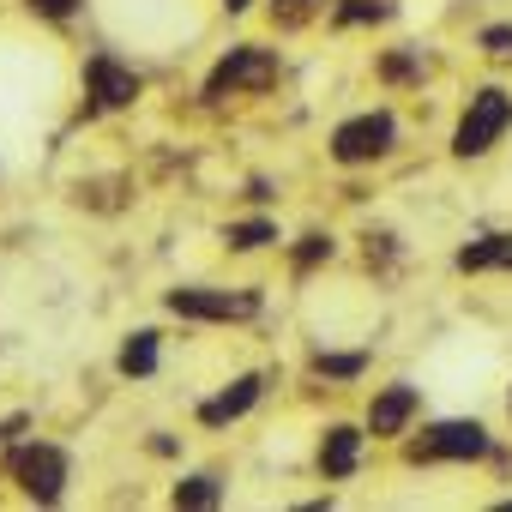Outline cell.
Masks as SVG:
<instances>
[{
	"instance_id": "obj_20",
	"label": "cell",
	"mask_w": 512,
	"mask_h": 512,
	"mask_svg": "<svg viewBox=\"0 0 512 512\" xmlns=\"http://www.w3.org/2000/svg\"><path fill=\"white\" fill-rule=\"evenodd\" d=\"M25 7H31V13H43V19H73L79 0H25Z\"/></svg>"
},
{
	"instance_id": "obj_3",
	"label": "cell",
	"mask_w": 512,
	"mask_h": 512,
	"mask_svg": "<svg viewBox=\"0 0 512 512\" xmlns=\"http://www.w3.org/2000/svg\"><path fill=\"white\" fill-rule=\"evenodd\" d=\"M512 127V97L500 91V85H488V91H476L470 97V109H464V121H458V133H452V151L458 157H482V151H494V139Z\"/></svg>"
},
{
	"instance_id": "obj_17",
	"label": "cell",
	"mask_w": 512,
	"mask_h": 512,
	"mask_svg": "<svg viewBox=\"0 0 512 512\" xmlns=\"http://www.w3.org/2000/svg\"><path fill=\"white\" fill-rule=\"evenodd\" d=\"M380 19H386L380 0H344L338 7V25H380Z\"/></svg>"
},
{
	"instance_id": "obj_6",
	"label": "cell",
	"mask_w": 512,
	"mask_h": 512,
	"mask_svg": "<svg viewBox=\"0 0 512 512\" xmlns=\"http://www.w3.org/2000/svg\"><path fill=\"white\" fill-rule=\"evenodd\" d=\"M392 115L386 109H374V115H356V121H344L338 133H332V157L338 163H374V157H386L392 151Z\"/></svg>"
},
{
	"instance_id": "obj_14",
	"label": "cell",
	"mask_w": 512,
	"mask_h": 512,
	"mask_svg": "<svg viewBox=\"0 0 512 512\" xmlns=\"http://www.w3.org/2000/svg\"><path fill=\"white\" fill-rule=\"evenodd\" d=\"M217 500H223L217 476H187V482H175V506H217Z\"/></svg>"
},
{
	"instance_id": "obj_21",
	"label": "cell",
	"mask_w": 512,
	"mask_h": 512,
	"mask_svg": "<svg viewBox=\"0 0 512 512\" xmlns=\"http://www.w3.org/2000/svg\"><path fill=\"white\" fill-rule=\"evenodd\" d=\"M380 73H386V79H416V61H410V55H386Z\"/></svg>"
},
{
	"instance_id": "obj_4",
	"label": "cell",
	"mask_w": 512,
	"mask_h": 512,
	"mask_svg": "<svg viewBox=\"0 0 512 512\" xmlns=\"http://www.w3.org/2000/svg\"><path fill=\"white\" fill-rule=\"evenodd\" d=\"M440 458H458V464L488 458L482 422H434L422 440H410V464H440Z\"/></svg>"
},
{
	"instance_id": "obj_9",
	"label": "cell",
	"mask_w": 512,
	"mask_h": 512,
	"mask_svg": "<svg viewBox=\"0 0 512 512\" xmlns=\"http://www.w3.org/2000/svg\"><path fill=\"white\" fill-rule=\"evenodd\" d=\"M410 416H416V386H386V392L368 404V428H374L380 440L404 434V428H410Z\"/></svg>"
},
{
	"instance_id": "obj_19",
	"label": "cell",
	"mask_w": 512,
	"mask_h": 512,
	"mask_svg": "<svg viewBox=\"0 0 512 512\" xmlns=\"http://www.w3.org/2000/svg\"><path fill=\"white\" fill-rule=\"evenodd\" d=\"M326 253H332V241H326V235H302V247H296V266L308 272V266H320V260H326Z\"/></svg>"
},
{
	"instance_id": "obj_13",
	"label": "cell",
	"mask_w": 512,
	"mask_h": 512,
	"mask_svg": "<svg viewBox=\"0 0 512 512\" xmlns=\"http://www.w3.org/2000/svg\"><path fill=\"white\" fill-rule=\"evenodd\" d=\"M157 368V332H133L121 344V374H151Z\"/></svg>"
},
{
	"instance_id": "obj_2",
	"label": "cell",
	"mask_w": 512,
	"mask_h": 512,
	"mask_svg": "<svg viewBox=\"0 0 512 512\" xmlns=\"http://www.w3.org/2000/svg\"><path fill=\"white\" fill-rule=\"evenodd\" d=\"M7 476H13L31 500L55 506V500H61V488H67V452H61V446H43V440L13 446V452H7Z\"/></svg>"
},
{
	"instance_id": "obj_5",
	"label": "cell",
	"mask_w": 512,
	"mask_h": 512,
	"mask_svg": "<svg viewBox=\"0 0 512 512\" xmlns=\"http://www.w3.org/2000/svg\"><path fill=\"white\" fill-rule=\"evenodd\" d=\"M169 314H181V320H253L260 296L253 290H169Z\"/></svg>"
},
{
	"instance_id": "obj_8",
	"label": "cell",
	"mask_w": 512,
	"mask_h": 512,
	"mask_svg": "<svg viewBox=\"0 0 512 512\" xmlns=\"http://www.w3.org/2000/svg\"><path fill=\"white\" fill-rule=\"evenodd\" d=\"M260 386H266L260 374H241L229 392H217V398H205V404H199V422H205V428H223V422L247 416L253 404H260Z\"/></svg>"
},
{
	"instance_id": "obj_11",
	"label": "cell",
	"mask_w": 512,
	"mask_h": 512,
	"mask_svg": "<svg viewBox=\"0 0 512 512\" xmlns=\"http://www.w3.org/2000/svg\"><path fill=\"white\" fill-rule=\"evenodd\" d=\"M356 458H362V434L356 428H332L326 440H320V470L338 482V476H350L356 470Z\"/></svg>"
},
{
	"instance_id": "obj_1",
	"label": "cell",
	"mask_w": 512,
	"mask_h": 512,
	"mask_svg": "<svg viewBox=\"0 0 512 512\" xmlns=\"http://www.w3.org/2000/svg\"><path fill=\"white\" fill-rule=\"evenodd\" d=\"M266 85H278V55H272V49L241 43V49H229V55L211 67L205 97H211V103H223V97H235V91H266Z\"/></svg>"
},
{
	"instance_id": "obj_22",
	"label": "cell",
	"mask_w": 512,
	"mask_h": 512,
	"mask_svg": "<svg viewBox=\"0 0 512 512\" xmlns=\"http://www.w3.org/2000/svg\"><path fill=\"white\" fill-rule=\"evenodd\" d=\"M223 7H229V13H241V7H247V0H223Z\"/></svg>"
},
{
	"instance_id": "obj_18",
	"label": "cell",
	"mask_w": 512,
	"mask_h": 512,
	"mask_svg": "<svg viewBox=\"0 0 512 512\" xmlns=\"http://www.w3.org/2000/svg\"><path fill=\"white\" fill-rule=\"evenodd\" d=\"M482 49H488V61H512V25H488Z\"/></svg>"
},
{
	"instance_id": "obj_12",
	"label": "cell",
	"mask_w": 512,
	"mask_h": 512,
	"mask_svg": "<svg viewBox=\"0 0 512 512\" xmlns=\"http://www.w3.org/2000/svg\"><path fill=\"white\" fill-rule=\"evenodd\" d=\"M326 13V0H272V25L278 31H302Z\"/></svg>"
},
{
	"instance_id": "obj_15",
	"label": "cell",
	"mask_w": 512,
	"mask_h": 512,
	"mask_svg": "<svg viewBox=\"0 0 512 512\" xmlns=\"http://www.w3.org/2000/svg\"><path fill=\"white\" fill-rule=\"evenodd\" d=\"M266 241H278V223H266V217H247V223H235V229H229V247H241V253L266 247Z\"/></svg>"
},
{
	"instance_id": "obj_7",
	"label": "cell",
	"mask_w": 512,
	"mask_h": 512,
	"mask_svg": "<svg viewBox=\"0 0 512 512\" xmlns=\"http://www.w3.org/2000/svg\"><path fill=\"white\" fill-rule=\"evenodd\" d=\"M85 91H91V103H85L91 115H97V109H127V103L139 97V79H133L115 55H91V61H85Z\"/></svg>"
},
{
	"instance_id": "obj_16",
	"label": "cell",
	"mask_w": 512,
	"mask_h": 512,
	"mask_svg": "<svg viewBox=\"0 0 512 512\" xmlns=\"http://www.w3.org/2000/svg\"><path fill=\"white\" fill-rule=\"evenodd\" d=\"M314 368H320V374H332V380H356V374L368 368V356H326V350H320V356H314Z\"/></svg>"
},
{
	"instance_id": "obj_10",
	"label": "cell",
	"mask_w": 512,
	"mask_h": 512,
	"mask_svg": "<svg viewBox=\"0 0 512 512\" xmlns=\"http://www.w3.org/2000/svg\"><path fill=\"white\" fill-rule=\"evenodd\" d=\"M458 272H512V235H482L458 247Z\"/></svg>"
}]
</instances>
